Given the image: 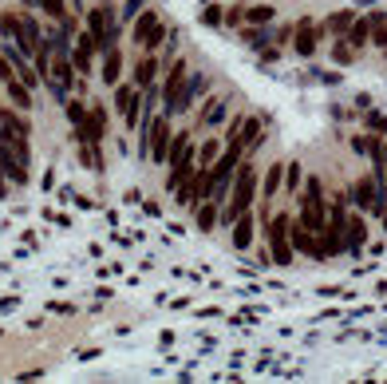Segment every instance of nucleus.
Here are the masks:
<instances>
[{
    "label": "nucleus",
    "mask_w": 387,
    "mask_h": 384,
    "mask_svg": "<svg viewBox=\"0 0 387 384\" xmlns=\"http://www.w3.org/2000/svg\"><path fill=\"white\" fill-rule=\"evenodd\" d=\"M297 222L308 226L313 234H324L328 230V199H324V183L308 174L301 186V214H297Z\"/></svg>",
    "instance_id": "1"
},
{
    "label": "nucleus",
    "mask_w": 387,
    "mask_h": 384,
    "mask_svg": "<svg viewBox=\"0 0 387 384\" xmlns=\"http://www.w3.org/2000/svg\"><path fill=\"white\" fill-rule=\"evenodd\" d=\"M253 199H257V167L242 159L237 162V178H233V194H230V202L221 206V218L233 226L249 206H253Z\"/></svg>",
    "instance_id": "2"
},
{
    "label": "nucleus",
    "mask_w": 387,
    "mask_h": 384,
    "mask_svg": "<svg viewBox=\"0 0 387 384\" xmlns=\"http://www.w3.org/2000/svg\"><path fill=\"white\" fill-rule=\"evenodd\" d=\"M0 171L8 174L16 186L28 183V139L0 131Z\"/></svg>",
    "instance_id": "3"
},
{
    "label": "nucleus",
    "mask_w": 387,
    "mask_h": 384,
    "mask_svg": "<svg viewBox=\"0 0 387 384\" xmlns=\"http://www.w3.org/2000/svg\"><path fill=\"white\" fill-rule=\"evenodd\" d=\"M265 238H269V254L277 266H289L292 261V214H273L265 222Z\"/></svg>",
    "instance_id": "4"
},
{
    "label": "nucleus",
    "mask_w": 387,
    "mask_h": 384,
    "mask_svg": "<svg viewBox=\"0 0 387 384\" xmlns=\"http://www.w3.org/2000/svg\"><path fill=\"white\" fill-rule=\"evenodd\" d=\"M348 199L360 206L363 214H375V218H384L387 210V194L379 190V183H375V174H363V178H356L348 190Z\"/></svg>",
    "instance_id": "5"
},
{
    "label": "nucleus",
    "mask_w": 387,
    "mask_h": 384,
    "mask_svg": "<svg viewBox=\"0 0 387 384\" xmlns=\"http://www.w3.org/2000/svg\"><path fill=\"white\" fill-rule=\"evenodd\" d=\"M72 75H75V63H72V56H68V48L52 52V68H48V79H44V84H48L60 100H68V91H72Z\"/></svg>",
    "instance_id": "6"
},
{
    "label": "nucleus",
    "mask_w": 387,
    "mask_h": 384,
    "mask_svg": "<svg viewBox=\"0 0 387 384\" xmlns=\"http://www.w3.org/2000/svg\"><path fill=\"white\" fill-rule=\"evenodd\" d=\"M131 40L139 44V48H146V52H155L162 40H166V28H162V20H158V13H143L139 20H134V28H131Z\"/></svg>",
    "instance_id": "7"
},
{
    "label": "nucleus",
    "mask_w": 387,
    "mask_h": 384,
    "mask_svg": "<svg viewBox=\"0 0 387 384\" xmlns=\"http://www.w3.org/2000/svg\"><path fill=\"white\" fill-rule=\"evenodd\" d=\"M146 155H150V162H166V155H170V115H158V119H150Z\"/></svg>",
    "instance_id": "8"
},
{
    "label": "nucleus",
    "mask_w": 387,
    "mask_h": 384,
    "mask_svg": "<svg viewBox=\"0 0 387 384\" xmlns=\"http://www.w3.org/2000/svg\"><path fill=\"white\" fill-rule=\"evenodd\" d=\"M111 8L103 4V8H91L87 13V32L95 36V44H99V52H107V48H115V28H111Z\"/></svg>",
    "instance_id": "9"
},
{
    "label": "nucleus",
    "mask_w": 387,
    "mask_h": 384,
    "mask_svg": "<svg viewBox=\"0 0 387 384\" xmlns=\"http://www.w3.org/2000/svg\"><path fill=\"white\" fill-rule=\"evenodd\" d=\"M186 75H190V60H170V75L166 84H162V107H166V115H174V100H178V87L186 84Z\"/></svg>",
    "instance_id": "10"
},
{
    "label": "nucleus",
    "mask_w": 387,
    "mask_h": 384,
    "mask_svg": "<svg viewBox=\"0 0 387 384\" xmlns=\"http://www.w3.org/2000/svg\"><path fill=\"white\" fill-rule=\"evenodd\" d=\"M206 87H210V75L206 72H190V75H186V84L178 87V100H174V115L186 112V107H194L198 95H206Z\"/></svg>",
    "instance_id": "11"
},
{
    "label": "nucleus",
    "mask_w": 387,
    "mask_h": 384,
    "mask_svg": "<svg viewBox=\"0 0 387 384\" xmlns=\"http://www.w3.org/2000/svg\"><path fill=\"white\" fill-rule=\"evenodd\" d=\"M292 249H297V254H308V258H328L324 234H313V230L301 222H292Z\"/></svg>",
    "instance_id": "12"
},
{
    "label": "nucleus",
    "mask_w": 387,
    "mask_h": 384,
    "mask_svg": "<svg viewBox=\"0 0 387 384\" xmlns=\"http://www.w3.org/2000/svg\"><path fill=\"white\" fill-rule=\"evenodd\" d=\"M320 36H324V32H320L316 20H301V24H292V48H297V56L308 60V56L316 52V44H320Z\"/></svg>",
    "instance_id": "13"
},
{
    "label": "nucleus",
    "mask_w": 387,
    "mask_h": 384,
    "mask_svg": "<svg viewBox=\"0 0 387 384\" xmlns=\"http://www.w3.org/2000/svg\"><path fill=\"white\" fill-rule=\"evenodd\" d=\"M368 246V222H363V210L360 214H348V226H344V254H360Z\"/></svg>",
    "instance_id": "14"
},
{
    "label": "nucleus",
    "mask_w": 387,
    "mask_h": 384,
    "mask_svg": "<svg viewBox=\"0 0 387 384\" xmlns=\"http://www.w3.org/2000/svg\"><path fill=\"white\" fill-rule=\"evenodd\" d=\"M95 52H99L95 36H91V32H79V40H75V56H72V63H75V72H79V75L91 72V60H95Z\"/></svg>",
    "instance_id": "15"
},
{
    "label": "nucleus",
    "mask_w": 387,
    "mask_h": 384,
    "mask_svg": "<svg viewBox=\"0 0 387 384\" xmlns=\"http://www.w3.org/2000/svg\"><path fill=\"white\" fill-rule=\"evenodd\" d=\"M253 226H257V218L249 210L233 222V249H249V246H253Z\"/></svg>",
    "instance_id": "16"
},
{
    "label": "nucleus",
    "mask_w": 387,
    "mask_h": 384,
    "mask_svg": "<svg viewBox=\"0 0 387 384\" xmlns=\"http://www.w3.org/2000/svg\"><path fill=\"white\" fill-rule=\"evenodd\" d=\"M16 44L24 52H32L36 56V48H40V24L32 20V16H20V32H16Z\"/></svg>",
    "instance_id": "17"
},
{
    "label": "nucleus",
    "mask_w": 387,
    "mask_h": 384,
    "mask_svg": "<svg viewBox=\"0 0 387 384\" xmlns=\"http://www.w3.org/2000/svg\"><path fill=\"white\" fill-rule=\"evenodd\" d=\"M226 112H230V95H214V100L202 107V127H218L221 119H226Z\"/></svg>",
    "instance_id": "18"
},
{
    "label": "nucleus",
    "mask_w": 387,
    "mask_h": 384,
    "mask_svg": "<svg viewBox=\"0 0 387 384\" xmlns=\"http://www.w3.org/2000/svg\"><path fill=\"white\" fill-rule=\"evenodd\" d=\"M0 131H8V135H32V127H28L24 115H16L13 107H0Z\"/></svg>",
    "instance_id": "19"
},
{
    "label": "nucleus",
    "mask_w": 387,
    "mask_h": 384,
    "mask_svg": "<svg viewBox=\"0 0 387 384\" xmlns=\"http://www.w3.org/2000/svg\"><path fill=\"white\" fill-rule=\"evenodd\" d=\"M218 210H221V202L218 199H202L198 202V214H194V222L202 226V230H214V226H218Z\"/></svg>",
    "instance_id": "20"
},
{
    "label": "nucleus",
    "mask_w": 387,
    "mask_h": 384,
    "mask_svg": "<svg viewBox=\"0 0 387 384\" xmlns=\"http://www.w3.org/2000/svg\"><path fill=\"white\" fill-rule=\"evenodd\" d=\"M119 72H123V56H119V48H107V52H103V84L115 87V84H119Z\"/></svg>",
    "instance_id": "21"
},
{
    "label": "nucleus",
    "mask_w": 387,
    "mask_h": 384,
    "mask_svg": "<svg viewBox=\"0 0 387 384\" xmlns=\"http://www.w3.org/2000/svg\"><path fill=\"white\" fill-rule=\"evenodd\" d=\"M155 75H158V60H155V56H143V60L134 63V84L143 87V91H146V87H155Z\"/></svg>",
    "instance_id": "22"
},
{
    "label": "nucleus",
    "mask_w": 387,
    "mask_h": 384,
    "mask_svg": "<svg viewBox=\"0 0 387 384\" xmlns=\"http://www.w3.org/2000/svg\"><path fill=\"white\" fill-rule=\"evenodd\" d=\"M194 174V155L190 159H182V162H170V171H166V190H178L186 178Z\"/></svg>",
    "instance_id": "23"
},
{
    "label": "nucleus",
    "mask_w": 387,
    "mask_h": 384,
    "mask_svg": "<svg viewBox=\"0 0 387 384\" xmlns=\"http://www.w3.org/2000/svg\"><path fill=\"white\" fill-rule=\"evenodd\" d=\"M344 40H348L352 48L360 52L363 44H372V28H368V16H360V20H352V28L344 32Z\"/></svg>",
    "instance_id": "24"
},
{
    "label": "nucleus",
    "mask_w": 387,
    "mask_h": 384,
    "mask_svg": "<svg viewBox=\"0 0 387 384\" xmlns=\"http://www.w3.org/2000/svg\"><path fill=\"white\" fill-rule=\"evenodd\" d=\"M4 87H8V95H13V103L20 107V112H28V107H32V87H28L20 75H13V79H8Z\"/></svg>",
    "instance_id": "25"
},
{
    "label": "nucleus",
    "mask_w": 387,
    "mask_h": 384,
    "mask_svg": "<svg viewBox=\"0 0 387 384\" xmlns=\"http://www.w3.org/2000/svg\"><path fill=\"white\" fill-rule=\"evenodd\" d=\"M139 91H143L139 84H119V87H115V112H119V115L131 112L134 100H139Z\"/></svg>",
    "instance_id": "26"
},
{
    "label": "nucleus",
    "mask_w": 387,
    "mask_h": 384,
    "mask_svg": "<svg viewBox=\"0 0 387 384\" xmlns=\"http://www.w3.org/2000/svg\"><path fill=\"white\" fill-rule=\"evenodd\" d=\"M352 20H356V16L352 13H332L324 20V24H320V32H332V36H344V32H348L352 28Z\"/></svg>",
    "instance_id": "27"
},
{
    "label": "nucleus",
    "mask_w": 387,
    "mask_h": 384,
    "mask_svg": "<svg viewBox=\"0 0 387 384\" xmlns=\"http://www.w3.org/2000/svg\"><path fill=\"white\" fill-rule=\"evenodd\" d=\"M368 28H372V44L387 48V13H372L368 16Z\"/></svg>",
    "instance_id": "28"
},
{
    "label": "nucleus",
    "mask_w": 387,
    "mask_h": 384,
    "mask_svg": "<svg viewBox=\"0 0 387 384\" xmlns=\"http://www.w3.org/2000/svg\"><path fill=\"white\" fill-rule=\"evenodd\" d=\"M245 24H253V28L273 24V8H269V4H253V8H245Z\"/></svg>",
    "instance_id": "29"
},
{
    "label": "nucleus",
    "mask_w": 387,
    "mask_h": 384,
    "mask_svg": "<svg viewBox=\"0 0 387 384\" xmlns=\"http://www.w3.org/2000/svg\"><path fill=\"white\" fill-rule=\"evenodd\" d=\"M218 155H221V143L218 139H202V151H198V167H214V162H218Z\"/></svg>",
    "instance_id": "30"
},
{
    "label": "nucleus",
    "mask_w": 387,
    "mask_h": 384,
    "mask_svg": "<svg viewBox=\"0 0 387 384\" xmlns=\"http://www.w3.org/2000/svg\"><path fill=\"white\" fill-rule=\"evenodd\" d=\"M281 178H285V167H281V162H273V167L265 171V190H261V194H265V202L281 190Z\"/></svg>",
    "instance_id": "31"
},
{
    "label": "nucleus",
    "mask_w": 387,
    "mask_h": 384,
    "mask_svg": "<svg viewBox=\"0 0 387 384\" xmlns=\"http://www.w3.org/2000/svg\"><path fill=\"white\" fill-rule=\"evenodd\" d=\"M68 119H72L75 135H84V127H87V107H84L79 100H72V103H68Z\"/></svg>",
    "instance_id": "32"
},
{
    "label": "nucleus",
    "mask_w": 387,
    "mask_h": 384,
    "mask_svg": "<svg viewBox=\"0 0 387 384\" xmlns=\"http://www.w3.org/2000/svg\"><path fill=\"white\" fill-rule=\"evenodd\" d=\"M285 186H289L292 194L304 186V167H301V162H289V167H285Z\"/></svg>",
    "instance_id": "33"
},
{
    "label": "nucleus",
    "mask_w": 387,
    "mask_h": 384,
    "mask_svg": "<svg viewBox=\"0 0 387 384\" xmlns=\"http://www.w3.org/2000/svg\"><path fill=\"white\" fill-rule=\"evenodd\" d=\"M36 4L52 16V20H68V4H63V0H36Z\"/></svg>",
    "instance_id": "34"
},
{
    "label": "nucleus",
    "mask_w": 387,
    "mask_h": 384,
    "mask_svg": "<svg viewBox=\"0 0 387 384\" xmlns=\"http://www.w3.org/2000/svg\"><path fill=\"white\" fill-rule=\"evenodd\" d=\"M332 60H336V63H352V60H356V48H352L348 40H336V48H332Z\"/></svg>",
    "instance_id": "35"
},
{
    "label": "nucleus",
    "mask_w": 387,
    "mask_h": 384,
    "mask_svg": "<svg viewBox=\"0 0 387 384\" xmlns=\"http://www.w3.org/2000/svg\"><path fill=\"white\" fill-rule=\"evenodd\" d=\"M368 127H372L375 135H384V139H387V115L372 112V115H368Z\"/></svg>",
    "instance_id": "36"
},
{
    "label": "nucleus",
    "mask_w": 387,
    "mask_h": 384,
    "mask_svg": "<svg viewBox=\"0 0 387 384\" xmlns=\"http://www.w3.org/2000/svg\"><path fill=\"white\" fill-rule=\"evenodd\" d=\"M202 20H206V24H210V28H218V24H221V20H226V13H221L218 4H210L206 13H202Z\"/></svg>",
    "instance_id": "37"
},
{
    "label": "nucleus",
    "mask_w": 387,
    "mask_h": 384,
    "mask_svg": "<svg viewBox=\"0 0 387 384\" xmlns=\"http://www.w3.org/2000/svg\"><path fill=\"white\" fill-rule=\"evenodd\" d=\"M13 60H8V56H0V79H4V84H8V79H13Z\"/></svg>",
    "instance_id": "38"
},
{
    "label": "nucleus",
    "mask_w": 387,
    "mask_h": 384,
    "mask_svg": "<svg viewBox=\"0 0 387 384\" xmlns=\"http://www.w3.org/2000/svg\"><path fill=\"white\" fill-rule=\"evenodd\" d=\"M139 8H143V0H127V16H134Z\"/></svg>",
    "instance_id": "39"
},
{
    "label": "nucleus",
    "mask_w": 387,
    "mask_h": 384,
    "mask_svg": "<svg viewBox=\"0 0 387 384\" xmlns=\"http://www.w3.org/2000/svg\"><path fill=\"white\" fill-rule=\"evenodd\" d=\"M0 194H4V190H0Z\"/></svg>",
    "instance_id": "40"
}]
</instances>
